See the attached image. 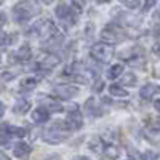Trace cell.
I'll list each match as a JSON object with an SVG mask.
<instances>
[{
    "label": "cell",
    "mask_w": 160,
    "mask_h": 160,
    "mask_svg": "<svg viewBox=\"0 0 160 160\" xmlns=\"http://www.w3.org/2000/svg\"><path fill=\"white\" fill-rule=\"evenodd\" d=\"M58 28L55 26V22L50 21V19H40L37 21L32 28H29L28 31V35H32V37H37L40 38L42 42H48V40H51L55 35H58Z\"/></svg>",
    "instance_id": "cell-1"
},
{
    "label": "cell",
    "mask_w": 160,
    "mask_h": 160,
    "mask_svg": "<svg viewBox=\"0 0 160 160\" xmlns=\"http://www.w3.org/2000/svg\"><path fill=\"white\" fill-rule=\"evenodd\" d=\"M38 13H40V8L31 0H21V2H18L13 7V18H15L18 24H24L31 21Z\"/></svg>",
    "instance_id": "cell-2"
},
{
    "label": "cell",
    "mask_w": 160,
    "mask_h": 160,
    "mask_svg": "<svg viewBox=\"0 0 160 160\" xmlns=\"http://www.w3.org/2000/svg\"><path fill=\"white\" fill-rule=\"evenodd\" d=\"M69 127L66 125V122H56L53 123L50 128H47L43 131V141L45 142H50V144H58L64 139H68L69 136Z\"/></svg>",
    "instance_id": "cell-3"
},
{
    "label": "cell",
    "mask_w": 160,
    "mask_h": 160,
    "mask_svg": "<svg viewBox=\"0 0 160 160\" xmlns=\"http://www.w3.org/2000/svg\"><path fill=\"white\" fill-rule=\"evenodd\" d=\"M90 55L95 58L96 61L99 62H111V59L114 58L115 51H114V47L108 42H98L91 47L90 50Z\"/></svg>",
    "instance_id": "cell-4"
},
{
    "label": "cell",
    "mask_w": 160,
    "mask_h": 160,
    "mask_svg": "<svg viewBox=\"0 0 160 160\" xmlns=\"http://www.w3.org/2000/svg\"><path fill=\"white\" fill-rule=\"evenodd\" d=\"M101 38H102V42H108L111 45L120 43L125 40V31L115 24H106L104 29L101 31Z\"/></svg>",
    "instance_id": "cell-5"
},
{
    "label": "cell",
    "mask_w": 160,
    "mask_h": 160,
    "mask_svg": "<svg viewBox=\"0 0 160 160\" xmlns=\"http://www.w3.org/2000/svg\"><path fill=\"white\" fill-rule=\"evenodd\" d=\"M55 13H56V16H58L62 22H66L68 26L75 24V22H77V19H78L77 13L74 11V7H69L68 3H64V2L58 3V7H56Z\"/></svg>",
    "instance_id": "cell-6"
},
{
    "label": "cell",
    "mask_w": 160,
    "mask_h": 160,
    "mask_svg": "<svg viewBox=\"0 0 160 160\" xmlns=\"http://www.w3.org/2000/svg\"><path fill=\"white\" fill-rule=\"evenodd\" d=\"M61 62V58L56 56L55 53H43L37 61H35V69H43V71H50L53 68Z\"/></svg>",
    "instance_id": "cell-7"
},
{
    "label": "cell",
    "mask_w": 160,
    "mask_h": 160,
    "mask_svg": "<svg viewBox=\"0 0 160 160\" xmlns=\"http://www.w3.org/2000/svg\"><path fill=\"white\" fill-rule=\"evenodd\" d=\"M66 125L69 127V130H80L83 125V118H82V114H80V109L78 106L74 104L69 108V112H68V118H66Z\"/></svg>",
    "instance_id": "cell-8"
},
{
    "label": "cell",
    "mask_w": 160,
    "mask_h": 160,
    "mask_svg": "<svg viewBox=\"0 0 160 160\" xmlns=\"http://www.w3.org/2000/svg\"><path fill=\"white\" fill-rule=\"evenodd\" d=\"M53 91H55V95L58 98H61V99H72L78 93V90L74 85H71V83H59V85L55 87Z\"/></svg>",
    "instance_id": "cell-9"
},
{
    "label": "cell",
    "mask_w": 160,
    "mask_h": 160,
    "mask_svg": "<svg viewBox=\"0 0 160 160\" xmlns=\"http://www.w3.org/2000/svg\"><path fill=\"white\" fill-rule=\"evenodd\" d=\"M31 58H32V51H31L29 45H22L18 51L13 53V56H11L13 61H18V62H26V61H29Z\"/></svg>",
    "instance_id": "cell-10"
},
{
    "label": "cell",
    "mask_w": 160,
    "mask_h": 160,
    "mask_svg": "<svg viewBox=\"0 0 160 160\" xmlns=\"http://www.w3.org/2000/svg\"><path fill=\"white\" fill-rule=\"evenodd\" d=\"M158 93H160V87L158 85H155V83H146L139 90V96L142 99H151L155 95H158Z\"/></svg>",
    "instance_id": "cell-11"
},
{
    "label": "cell",
    "mask_w": 160,
    "mask_h": 160,
    "mask_svg": "<svg viewBox=\"0 0 160 160\" xmlns=\"http://www.w3.org/2000/svg\"><path fill=\"white\" fill-rule=\"evenodd\" d=\"M0 131H2L5 136H8V138H10V136H18V138L26 136V130H24V128L13 127V125H8V123H5V125L0 127Z\"/></svg>",
    "instance_id": "cell-12"
},
{
    "label": "cell",
    "mask_w": 160,
    "mask_h": 160,
    "mask_svg": "<svg viewBox=\"0 0 160 160\" xmlns=\"http://www.w3.org/2000/svg\"><path fill=\"white\" fill-rule=\"evenodd\" d=\"M48 118H50V111L47 108H43V106H40V108H37L32 112V120L35 123H45V122H48Z\"/></svg>",
    "instance_id": "cell-13"
},
{
    "label": "cell",
    "mask_w": 160,
    "mask_h": 160,
    "mask_svg": "<svg viewBox=\"0 0 160 160\" xmlns=\"http://www.w3.org/2000/svg\"><path fill=\"white\" fill-rule=\"evenodd\" d=\"M13 154H15L18 158H21V160H26V158L29 157V154H31V146L21 141V142H18V144L15 146Z\"/></svg>",
    "instance_id": "cell-14"
},
{
    "label": "cell",
    "mask_w": 160,
    "mask_h": 160,
    "mask_svg": "<svg viewBox=\"0 0 160 160\" xmlns=\"http://www.w3.org/2000/svg\"><path fill=\"white\" fill-rule=\"evenodd\" d=\"M29 109H31V102H29L28 99H24V98H19V99L15 102V106H13V112L19 114V115L29 112Z\"/></svg>",
    "instance_id": "cell-15"
},
{
    "label": "cell",
    "mask_w": 160,
    "mask_h": 160,
    "mask_svg": "<svg viewBox=\"0 0 160 160\" xmlns=\"http://www.w3.org/2000/svg\"><path fill=\"white\" fill-rule=\"evenodd\" d=\"M37 83H38V78L37 77H24L21 82H19V88L22 91H31V90H34L37 87Z\"/></svg>",
    "instance_id": "cell-16"
},
{
    "label": "cell",
    "mask_w": 160,
    "mask_h": 160,
    "mask_svg": "<svg viewBox=\"0 0 160 160\" xmlns=\"http://www.w3.org/2000/svg\"><path fill=\"white\" fill-rule=\"evenodd\" d=\"M15 38H16L15 34L10 35V34H5V32H0V50L10 47L13 42H15Z\"/></svg>",
    "instance_id": "cell-17"
},
{
    "label": "cell",
    "mask_w": 160,
    "mask_h": 160,
    "mask_svg": "<svg viewBox=\"0 0 160 160\" xmlns=\"http://www.w3.org/2000/svg\"><path fill=\"white\" fill-rule=\"evenodd\" d=\"M96 98H90L88 101H87V111H88V114H91V115H101L102 114V111L96 106Z\"/></svg>",
    "instance_id": "cell-18"
},
{
    "label": "cell",
    "mask_w": 160,
    "mask_h": 160,
    "mask_svg": "<svg viewBox=\"0 0 160 160\" xmlns=\"http://www.w3.org/2000/svg\"><path fill=\"white\" fill-rule=\"evenodd\" d=\"M109 91H111L112 96H117V98H125V96H128L127 90L122 88L120 85H111V87H109Z\"/></svg>",
    "instance_id": "cell-19"
},
{
    "label": "cell",
    "mask_w": 160,
    "mask_h": 160,
    "mask_svg": "<svg viewBox=\"0 0 160 160\" xmlns=\"http://www.w3.org/2000/svg\"><path fill=\"white\" fill-rule=\"evenodd\" d=\"M122 72H123V66H122V64H114L112 68H109V71H108V78L114 80V78H117Z\"/></svg>",
    "instance_id": "cell-20"
},
{
    "label": "cell",
    "mask_w": 160,
    "mask_h": 160,
    "mask_svg": "<svg viewBox=\"0 0 160 160\" xmlns=\"http://www.w3.org/2000/svg\"><path fill=\"white\" fill-rule=\"evenodd\" d=\"M102 151H104L106 157H109V158H118V155H120V151L115 146H111V144H106Z\"/></svg>",
    "instance_id": "cell-21"
},
{
    "label": "cell",
    "mask_w": 160,
    "mask_h": 160,
    "mask_svg": "<svg viewBox=\"0 0 160 160\" xmlns=\"http://www.w3.org/2000/svg\"><path fill=\"white\" fill-rule=\"evenodd\" d=\"M120 3L125 5L130 10H136L139 7V3H141V0H120Z\"/></svg>",
    "instance_id": "cell-22"
},
{
    "label": "cell",
    "mask_w": 160,
    "mask_h": 160,
    "mask_svg": "<svg viewBox=\"0 0 160 160\" xmlns=\"http://www.w3.org/2000/svg\"><path fill=\"white\" fill-rule=\"evenodd\" d=\"M157 2H158V0H146V3H144V7H142V11H149Z\"/></svg>",
    "instance_id": "cell-23"
},
{
    "label": "cell",
    "mask_w": 160,
    "mask_h": 160,
    "mask_svg": "<svg viewBox=\"0 0 160 160\" xmlns=\"http://www.w3.org/2000/svg\"><path fill=\"white\" fill-rule=\"evenodd\" d=\"M128 83V85H135V75L133 74H127L125 75V78H123V83Z\"/></svg>",
    "instance_id": "cell-24"
},
{
    "label": "cell",
    "mask_w": 160,
    "mask_h": 160,
    "mask_svg": "<svg viewBox=\"0 0 160 160\" xmlns=\"http://www.w3.org/2000/svg\"><path fill=\"white\" fill-rule=\"evenodd\" d=\"M141 160H157V155H155L154 152H146V154L141 157Z\"/></svg>",
    "instance_id": "cell-25"
},
{
    "label": "cell",
    "mask_w": 160,
    "mask_h": 160,
    "mask_svg": "<svg viewBox=\"0 0 160 160\" xmlns=\"http://www.w3.org/2000/svg\"><path fill=\"white\" fill-rule=\"evenodd\" d=\"M72 3H74V7H77V10L80 11V10H83V7H85V0H72Z\"/></svg>",
    "instance_id": "cell-26"
},
{
    "label": "cell",
    "mask_w": 160,
    "mask_h": 160,
    "mask_svg": "<svg viewBox=\"0 0 160 160\" xmlns=\"http://www.w3.org/2000/svg\"><path fill=\"white\" fill-rule=\"evenodd\" d=\"M152 53H154L155 56H158V58H160V42H157V43L152 47Z\"/></svg>",
    "instance_id": "cell-27"
},
{
    "label": "cell",
    "mask_w": 160,
    "mask_h": 160,
    "mask_svg": "<svg viewBox=\"0 0 160 160\" xmlns=\"http://www.w3.org/2000/svg\"><path fill=\"white\" fill-rule=\"evenodd\" d=\"M102 87H104V83L101 82V80H96V85L93 87V91H101V90H102Z\"/></svg>",
    "instance_id": "cell-28"
},
{
    "label": "cell",
    "mask_w": 160,
    "mask_h": 160,
    "mask_svg": "<svg viewBox=\"0 0 160 160\" xmlns=\"http://www.w3.org/2000/svg\"><path fill=\"white\" fill-rule=\"evenodd\" d=\"M5 22H7V15L5 13H0V29L5 26Z\"/></svg>",
    "instance_id": "cell-29"
},
{
    "label": "cell",
    "mask_w": 160,
    "mask_h": 160,
    "mask_svg": "<svg viewBox=\"0 0 160 160\" xmlns=\"http://www.w3.org/2000/svg\"><path fill=\"white\" fill-rule=\"evenodd\" d=\"M3 114H5V104L0 101V117H3Z\"/></svg>",
    "instance_id": "cell-30"
},
{
    "label": "cell",
    "mask_w": 160,
    "mask_h": 160,
    "mask_svg": "<svg viewBox=\"0 0 160 160\" xmlns=\"http://www.w3.org/2000/svg\"><path fill=\"white\" fill-rule=\"evenodd\" d=\"M0 160H10V157H8L5 152H2V151H0Z\"/></svg>",
    "instance_id": "cell-31"
},
{
    "label": "cell",
    "mask_w": 160,
    "mask_h": 160,
    "mask_svg": "<svg viewBox=\"0 0 160 160\" xmlns=\"http://www.w3.org/2000/svg\"><path fill=\"white\" fill-rule=\"evenodd\" d=\"M154 108H155V109H157V111L160 112V99H157V101L154 102Z\"/></svg>",
    "instance_id": "cell-32"
},
{
    "label": "cell",
    "mask_w": 160,
    "mask_h": 160,
    "mask_svg": "<svg viewBox=\"0 0 160 160\" xmlns=\"http://www.w3.org/2000/svg\"><path fill=\"white\" fill-rule=\"evenodd\" d=\"M40 2H42V3H45V5H50V3H53V2H55V0H40Z\"/></svg>",
    "instance_id": "cell-33"
},
{
    "label": "cell",
    "mask_w": 160,
    "mask_h": 160,
    "mask_svg": "<svg viewBox=\"0 0 160 160\" xmlns=\"http://www.w3.org/2000/svg\"><path fill=\"white\" fill-rule=\"evenodd\" d=\"M111 0H98V3H109Z\"/></svg>",
    "instance_id": "cell-34"
},
{
    "label": "cell",
    "mask_w": 160,
    "mask_h": 160,
    "mask_svg": "<svg viewBox=\"0 0 160 160\" xmlns=\"http://www.w3.org/2000/svg\"><path fill=\"white\" fill-rule=\"evenodd\" d=\"M75 160H90V158H87V157H78V158H75Z\"/></svg>",
    "instance_id": "cell-35"
},
{
    "label": "cell",
    "mask_w": 160,
    "mask_h": 160,
    "mask_svg": "<svg viewBox=\"0 0 160 160\" xmlns=\"http://www.w3.org/2000/svg\"><path fill=\"white\" fill-rule=\"evenodd\" d=\"M2 3H3V0H0V5H2Z\"/></svg>",
    "instance_id": "cell-36"
},
{
    "label": "cell",
    "mask_w": 160,
    "mask_h": 160,
    "mask_svg": "<svg viewBox=\"0 0 160 160\" xmlns=\"http://www.w3.org/2000/svg\"><path fill=\"white\" fill-rule=\"evenodd\" d=\"M158 123H160V120H158Z\"/></svg>",
    "instance_id": "cell-37"
}]
</instances>
